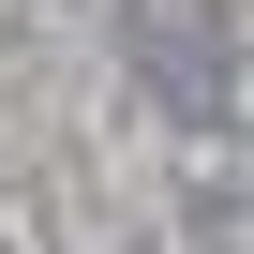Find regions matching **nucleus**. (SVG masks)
<instances>
[{"label":"nucleus","instance_id":"f257e3e1","mask_svg":"<svg viewBox=\"0 0 254 254\" xmlns=\"http://www.w3.org/2000/svg\"><path fill=\"white\" fill-rule=\"evenodd\" d=\"M135 60L165 75V105H224V45H209V0H135Z\"/></svg>","mask_w":254,"mask_h":254}]
</instances>
